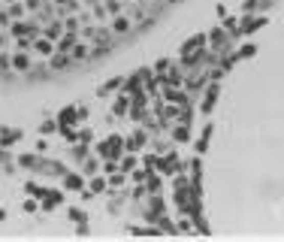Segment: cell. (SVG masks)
I'll return each instance as SVG.
<instances>
[{"mask_svg":"<svg viewBox=\"0 0 284 242\" xmlns=\"http://www.w3.org/2000/svg\"><path fill=\"white\" fill-rule=\"evenodd\" d=\"M133 25H136V21H133L130 15H121V12H118V15H112V28H109V34L112 36H124V34L133 31Z\"/></svg>","mask_w":284,"mask_h":242,"instance_id":"1","label":"cell"}]
</instances>
